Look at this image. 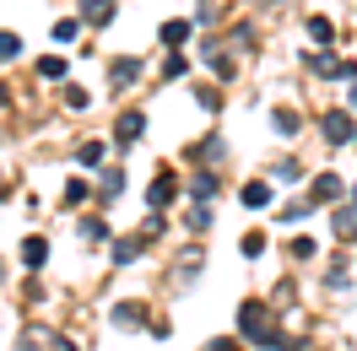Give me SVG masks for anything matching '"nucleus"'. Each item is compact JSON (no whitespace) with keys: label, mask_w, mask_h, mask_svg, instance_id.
<instances>
[{"label":"nucleus","mask_w":357,"mask_h":351,"mask_svg":"<svg viewBox=\"0 0 357 351\" xmlns=\"http://www.w3.org/2000/svg\"><path fill=\"white\" fill-rule=\"evenodd\" d=\"M162 44H168V49L190 44V22H162Z\"/></svg>","instance_id":"obj_8"},{"label":"nucleus","mask_w":357,"mask_h":351,"mask_svg":"<svg viewBox=\"0 0 357 351\" xmlns=\"http://www.w3.org/2000/svg\"><path fill=\"white\" fill-rule=\"evenodd\" d=\"M66 200H70V205H76V200H87V178H70V184H66Z\"/></svg>","instance_id":"obj_20"},{"label":"nucleus","mask_w":357,"mask_h":351,"mask_svg":"<svg viewBox=\"0 0 357 351\" xmlns=\"http://www.w3.org/2000/svg\"><path fill=\"white\" fill-rule=\"evenodd\" d=\"M201 351H233V341H211V346H201Z\"/></svg>","instance_id":"obj_26"},{"label":"nucleus","mask_w":357,"mask_h":351,"mask_svg":"<svg viewBox=\"0 0 357 351\" xmlns=\"http://www.w3.org/2000/svg\"><path fill=\"white\" fill-rule=\"evenodd\" d=\"M135 260H141V243H135V238L114 243V265H135Z\"/></svg>","instance_id":"obj_10"},{"label":"nucleus","mask_w":357,"mask_h":351,"mask_svg":"<svg viewBox=\"0 0 357 351\" xmlns=\"http://www.w3.org/2000/svg\"><path fill=\"white\" fill-rule=\"evenodd\" d=\"M38 76H44V81H60V76H66V60L44 54V60H38Z\"/></svg>","instance_id":"obj_14"},{"label":"nucleus","mask_w":357,"mask_h":351,"mask_svg":"<svg viewBox=\"0 0 357 351\" xmlns=\"http://www.w3.org/2000/svg\"><path fill=\"white\" fill-rule=\"evenodd\" d=\"M244 205H249V211L271 205V184H266V178H249V184H244Z\"/></svg>","instance_id":"obj_4"},{"label":"nucleus","mask_w":357,"mask_h":351,"mask_svg":"<svg viewBox=\"0 0 357 351\" xmlns=\"http://www.w3.org/2000/svg\"><path fill=\"white\" fill-rule=\"evenodd\" d=\"M309 38L314 44H331V22H325V17H309Z\"/></svg>","instance_id":"obj_18"},{"label":"nucleus","mask_w":357,"mask_h":351,"mask_svg":"<svg viewBox=\"0 0 357 351\" xmlns=\"http://www.w3.org/2000/svg\"><path fill=\"white\" fill-rule=\"evenodd\" d=\"M109 17H114V0H98V6L87 0V22H92V27H103Z\"/></svg>","instance_id":"obj_12"},{"label":"nucleus","mask_w":357,"mask_h":351,"mask_svg":"<svg viewBox=\"0 0 357 351\" xmlns=\"http://www.w3.org/2000/svg\"><path fill=\"white\" fill-rule=\"evenodd\" d=\"M352 109H357V81H352Z\"/></svg>","instance_id":"obj_28"},{"label":"nucleus","mask_w":357,"mask_h":351,"mask_svg":"<svg viewBox=\"0 0 357 351\" xmlns=\"http://www.w3.org/2000/svg\"><path fill=\"white\" fill-rule=\"evenodd\" d=\"M135 76H141V60H114V65H109L114 87H125V81H135Z\"/></svg>","instance_id":"obj_6"},{"label":"nucleus","mask_w":357,"mask_h":351,"mask_svg":"<svg viewBox=\"0 0 357 351\" xmlns=\"http://www.w3.org/2000/svg\"><path fill=\"white\" fill-rule=\"evenodd\" d=\"M238 325H244V335L266 341V329H271V308H266V303H244V308H238Z\"/></svg>","instance_id":"obj_2"},{"label":"nucleus","mask_w":357,"mask_h":351,"mask_svg":"<svg viewBox=\"0 0 357 351\" xmlns=\"http://www.w3.org/2000/svg\"><path fill=\"white\" fill-rule=\"evenodd\" d=\"M190 189H195L201 200H211V195H217V173H195V178H190Z\"/></svg>","instance_id":"obj_15"},{"label":"nucleus","mask_w":357,"mask_h":351,"mask_svg":"<svg viewBox=\"0 0 357 351\" xmlns=\"http://www.w3.org/2000/svg\"><path fill=\"white\" fill-rule=\"evenodd\" d=\"M82 162H87V168H98V162H103V146H98V141H87V146H82Z\"/></svg>","instance_id":"obj_22"},{"label":"nucleus","mask_w":357,"mask_h":351,"mask_svg":"<svg viewBox=\"0 0 357 351\" xmlns=\"http://www.w3.org/2000/svg\"><path fill=\"white\" fill-rule=\"evenodd\" d=\"M87 103H92V98H87L82 87H70V92H66V109H87Z\"/></svg>","instance_id":"obj_23"},{"label":"nucleus","mask_w":357,"mask_h":351,"mask_svg":"<svg viewBox=\"0 0 357 351\" xmlns=\"http://www.w3.org/2000/svg\"><path fill=\"white\" fill-rule=\"evenodd\" d=\"M6 189H11V184H6V178H0V200H6Z\"/></svg>","instance_id":"obj_27"},{"label":"nucleus","mask_w":357,"mask_h":351,"mask_svg":"<svg viewBox=\"0 0 357 351\" xmlns=\"http://www.w3.org/2000/svg\"><path fill=\"white\" fill-rule=\"evenodd\" d=\"M244 254H249V260L266 254V233H244Z\"/></svg>","instance_id":"obj_19"},{"label":"nucleus","mask_w":357,"mask_h":351,"mask_svg":"<svg viewBox=\"0 0 357 351\" xmlns=\"http://www.w3.org/2000/svg\"><path fill=\"white\" fill-rule=\"evenodd\" d=\"M82 238H87V243H103V238H109V221L87 217V221H82Z\"/></svg>","instance_id":"obj_13"},{"label":"nucleus","mask_w":357,"mask_h":351,"mask_svg":"<svg viewBox=\"0 0 357 351\" xmlns=\"http://www.w3.org/2000/svg\"><path fill=\"white\" fill-rule=\"evenodd\" d=\"M54 38H60V44H70V38H76V22H70V17H66V22H54Z\"/></svg>","instance_id":"obj_24"},{"label":"nucleus","mask_w":357,"mask_h":351,"mask_svg":"<svg viewBox=\"0 0 357 351\" xmlns=\"http://www.w3.org/2000/svg\"><path fill=\"white\" fill-rule=\"evenodd\" d=\"M292 254H298V260H314V254H319V243H314V238H298V243H292Z\"/></svg>","instance_id":"obj_21"},{"label":"nucleus","mask_w":357,"mask_h":351,"mask_svg":"<svg viewBox=\"0 0 357 351\" xmlns=\"http://www.w3.org/2000/svg\"><path fill=\"white\" fill-rule=\"evenodd\" d=\"M146 135V114H125L119 119V141H141Z\"/></svg>","instance_id":"obj_7"},{"label":"nucleus","mask_w":357,"mask_h":351,"mask_svg":"<svg viewBox=\"0 0 357 351\" xmlns=\"http://www.w3.org/2000/svg\"><path fill=\"white\" fill-rule=\"evenodd\" d=\"M22 265H27V270L49 265V243H44V238H27V243H22Z\"/></svg>","instance_id":"obj_5"},{"label":"nucleus","mask_w":357,"mask_h":351,"mask_svg":"<svg viewBox=\"0 0 357 351\" xmlns=\"http://www.w3.org/2000/svg\"><path fill=\"white\" fill-rule=\"evenodd\" d=\"M174 189H178V173H157L152 189H146V205H152V211H162V205L174 200Z\"/></svg>","instance_id":"obj_3"},{"label":"nucleus","mask_w":357,"mask_h":351,"mask_svg":"<svg viewBox=\"0 0 357 351\" xmlns=\"http://www.w3.org/2000/svg\"><path fill=\"white\" fill-rule=\"evenodd\" d=\"M271 119H276V135H298V114L292 109H276Z\"/></svg>","instance_id":"obj_16"},{"label":"nucleus","mask_w":357,"mask_h":351,"mask_svg":"<svg viewBox=\"0 0 357 351\" xmlns=\"http://www.w3.org/2000/svg\"><path fill=\"white\" fill-rule=\"evenodd\" d=\"M319 125H325V141H331V146H347V141L357 135V130H352V114H347V109H331Z\"/></svg>","instance_id":"obj_1"},{"label":"nucleus","mask_w":357,"mask_h":351,"mask_svg":"<svg viewBox=\"0 0 357 351\" xmlns=\"http://www.w3.org/2000/svg\"><path fill=\"white\" fill-rule=\"evenodd\" d=\"M141 319H146V313H141V303H119V308H114V325H125V329L141 325Z\"/></svg>","instance_id":"obj_11"},{"label":"nucleus","mask_w":357,"mask_h":351,"mask_svg":"<svg viewBox=\"0 0 357 351\" xmlns=\"http://www.w3.org/2000/svg\"><path fill=\"white\" fill-rule=\"evenodd\" d=\"M184 221H190V227H195V233H201L206 221H211V211H206V205H195V211H190V217H184Z\"/></svg>","instance_id":"obj_25"},{"label":"nucleus","mask_w":357,"mask_h":351,"mask_svg":"<svg viewBox=\"0 0 357 351\" xmlns=\"http://www.w3.org/2000/svg\"><path fill=\"white\" fill-rule=\"evenodd\" d=\"M22 54V38L17 33H0V60H17Z\"/></svg>","instance_id":"obj_17"},{"label":"nucleus","mask_w":357,"mask_h":351,"mask_svg":"<svg viewBox=\"0 0 357 351\" xmlns=\"http://www.w3.org/2000/svg\"><path fill=\"white\" fill-rule=\"evenodd\" d=\"M335 195H341V178H335V173L314 178V200H335Z\"/></svg>","instance_id":"obj_9"}]
</instances>
